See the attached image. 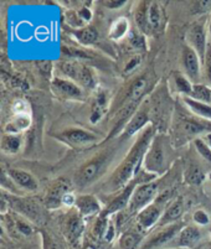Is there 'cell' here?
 Masks as SVG:
<instances>
[{
	"instance_id": "6da1fadb",
	"label": "cell",
	"mask_w": 211,
	"mask_h": 249,
	"mask_svg": "<svg viewBox=\"0 0 211 249\" xmlns=\"http://www.w3.org/2000/svg\"><path fill=\"white\" fill-rule=\"evenodd\" d=\"M155 134L156 128L153 124L147 126L144 130L138 134L133 145L127 151L122 161L115 167L108 180L104 182V191L107 194H117L134 180L137 176H139L138 174L140 171V167H143L144 156H146Z\"/></svg>"
},
{
	"instance_id": "7a4b0ae2",
	"label": "cell",
	"mask_w": 211,
	"mask_h": 249,
	"mask_svg": "<svg viewBox=\"0 0 211 249\" xmlns=\"http://www.w3.org/2000/svg\"><path fill=\"white\" fill-rule=\"evenodd\" d=\"M174 151L172 138L167 134H158L156 133L152 144L144 156L143 169L146 170L148 175L159 178L164 175L169 170L170 165L173 162Z\"/></svg>"
},
{
	"instance_id": "3957f363",
	"label": "cell",
	"mask_w": 211,
	"mask_h": 249,
	"mask_svg": "<svg viewBox=\"0 0 211 249\" xmlns=\"http://www.w3.org/2000/svg\"><path fill=\"white\" fill-rule=\"evenodd\" d=\"M117 146H107L94 155L87 161L83 162L81 167L77 170L74 178V183L77 189L83 190L91 186L92 183L102 178L112 165L118 150Z\"/></svg>"
},
{
	"instance_id": "277c9868",
	"label": "cell",
	"mask_w": 211,
	"mask_h": 249,
	"mask_svg": "<svg viewBox=\"0 0 211 249\" xmlns=\"http://www.w3.org/2000/svg\"><path fill=\"white\" fill-rule=\"evenodd\" d=\"M135 26L143 35L155 36L164 31L167 24L165 9L160 1H139L133 13Z\"/></svg>"
},
{
	"instance_id": "5b68a950",
	"label": "cell",
	"mask_w": 211,
	"mask_h": 249,
	"mask_svg": "<svg viewBox=\"0 0 211 249\" xmlns=\"http://www.w3.org/2000/svg\"><path fill=\"white\" fill-rule=\"evenodd\" d=\"M60 76L74 81L85 90L98 89V81L94 69L78 60L63 58L58 63Z\"/></svg>"
},
{
	"instance_id": "8992f818",
	"label": "cell",
	"mask_w": 211,
	"mask_h": 249,
	"mask_svg": "<svg viewBox=\"0 0 211 249\" xmlns=\"http://www.w3.org/2000/svg\"><path fill=\"white\" fill-rule=\"evenodd\" d=\"M174 135L172 138V142H175L178 139H188V138H197V135H205L211 133L210 122L203 121V119H196L194 114L185 115L183 113L175 118V122L173 124Z\"/></svg>"
},
{
	"instance_id": "52a82bcc",
	"label": "cell",
	"mask_w": 211,
	"mask_h": 249,
	"mask_svg": "<svg viewBox=\"0 0 211 249\" xmlns=\"http://www.w3.org/2000/svg\"><path fill=\"white\" fill-rule=\"evenodd\" d=\"M55 138L72 149H87L102 142L99 134L81 126H70L55 134Z\"/></svg>"
},
{
	"instance_id": "ba28073f",
	"label": "cell",
	"mask_w": 211,
	"mask_h": 249,
	"mask_svg": "<svg viewBox=\"0 0 211 249\" xmlns=\"http://www.w3.org/2000/svg\"><path fill=\"white\" fill-rule=\"evenodd\" d=\"M159 192V183L155 180L148 181V182H142L135 187L134 192L132 195L131 202L128 207L123 212H127V214H134L137 216L143 208H146L151 203H153L158 196Z\"/></svg>"
},
{
	"instance_id": "9c48e42d",
	"label": "cell",
	"mask_w": 211,
	"mask_h": 249,
	"mask_svg": "<svg viewBox=\"0 0 211 249\" xmlns=\"http://www.w3.org/2000/svg\"><path fill=\"white\" fill-rule=\"evenodd\" d=\"M183 227V222L180 221L174 225L154 228L153 233L142 242L138 249H165V247L174 243Z\"/></svg>"
},
{
	"instance_id": "30bf717a",
	"label": "cell",
	"mask_w": 211,
	"mask_h": 249,
	"mask_svg": "<svg viewBox=\"0 0 211 249\" xmlns=\"http://www.w3.org/2000/svg\"><path fill=\"white\" fill-rule=\"evenodd\" d=\"M208 24V19L197 20V21L192 22V24L190 25V28L188 29L187 34H185L187 45L196 52L197 56L200 57L201 62H204L206 49H208V45L209 42H210L209 31L208 28H206Z\"/></svg>"
},
{
	"instance_id": "8fae6325",
	"label": "cell",
	"mask_w": 211,
	"mask_h": 249,
	"mask_svg": "<svg viewBox=\"0 0 211 249\" xmlns=\"http://www.w3.org/2000/svg\"><path fill=\"white\" fill-rule=\"evenodd\" d=\"M50 87H51L52 93L62 101H85V89L69 78H65L62 76L52 77Z\"/></svg>"
},
{
	"instance_id": "7c38bea8",
	"label": "cell",
	"mask_w": 211,
	"mask_h": 249,
	"mask_svg": "<svg viewBox=\"0 0 211 249\" xmlns=\"http://www.w3.org/2000/svg\"><path fill=\"white\" fill-rule=\"evenodd\" d=\"M151 124L152 121L151 115H149V101L148 97H146V99L142 102L140 107L138 108L137 112L131 118V121L128 122L127 126L124 128L123 133H122L121 137L118 138V139L124 142V140L129 139V138L139 134L142 130H144Z\"/></svg>"
},
{
	"instance_id": "4fadbf2b",
	"label": "cell",
	"mask_w": 211,
	"mask_h": 249,
	"mask_svg": "<svg viewBox=\"0 0 211 249\" xmlns=\"http://www.w3.org/2000/svg\"><path fill=\"white\" fill-rule=\"evenodd\" d=\"M142 182H148L147 180H140L139 176L134 178V180L132 181L131 183H128L124 189H122L121 191L117 192L115 194V197L107 203V206L103 208V211H102L101 216L108 217L112 216V214L117 213V212H123L127 207H128L129 202H131L132 195L134 192L135 187Z\"/></svg>"
},
{
	"instance_id": "5bb4252c",
	"label": "cell",
	"mask_w": 211,
	"mask_h": 249,
	"mask_svg": "<svg viewBox=\"0 0 211 249\" xmlns=\"http://www.w3.org/2000/svg\"><path fill=\"white\" fill-rule=\"evenodd\" d=\"M165 207L167 206H163L162 202H158V198H156L153 203L147 206L146 208H143L142 211L135 216L138 231L146 233L148 231L154 230L159 223Z\"/></svg>"
},
{
	"instance_id": "9a60e30c",
	"label": "cell",
	"mask_w": 211,
	"mask_h": 249,
	"mask_svg": "<svg viewBox=\"0 0 211 249\" xmlns=\"http://www.w3.org/2000/svg\"><path fill=\"white\" fill-rule=\"evenodd\" d=\"M88 1H81L76 8H70L66 11L63 18L70 29H82L90 25L94 19V10Z\"/></svg>"
},
{
	"instance_id": "2e32d148",
	"label": "cell",
	"mask_w": 211,
	"mask_h": 249,
	"mask_svg": "<svg viewBox=\"0 0 211 249\" xmlns=\"http://www.w3.org/2000/svg\"><path fill=\"white\" fill-rule=\"evenodd\" d=\"M181 65H183L184 74L194 85L200 83L201 77H203V62L196 52L188 45L184 46L183 52H181Z\"/></svg>"
},
{
	"instance_id": "e0dca14e",
	"label": "cell",
	"mask_w": 211,
	"mask_h": 249,
	"mask_svg": "<svg viewBox=\"0 0 211 249\" xmlns=\"http://www.w3.org/2000/svg\"><path fill=\"white\" fill-rule=\"evenodd\" d=\"M72 191L71 182L67 178H61L54 181L47 189L44 197V203L49 210H58L62 206V200L67 192Z\"/></svg>"
},
{
	"instance_id": "ac0fdd59",
	"label": "cell",
	"mask_w": 211,
	"mask_h": 249,
	"mask_svg": "<svg viewBox=\"0 0 211 249\" xmlns=\"http://www.w3.org/2000/svg\"><path fill=\"white\" fill-rule=\"evenodd\" d=\"M204 238L203 228L196 225L184 226L174 241L173 248L192 249L200 243Z\"/></svg>"
},
{
	"instance_id": "d6986e66",
	"label": "cell",
	"mask_w": 211,
	"mask_h": 249,
	"mask_svg": "<svg viewBox=\"0 0 211 249\" xmlns=\"http://www.w3.org/2000/svg\"><path fill=\"white\" fill-rule=\"evenodd\" d=\"M75 210L83 218L97 216V214H101L102 211H103L98 198L95 195L90 194H83L77 196L76 203H75Z\"/></svg>"
},
{
	"instance_id": "ffe728a7",
	"label": "cell",
	"mask_w": 211,
	"mask_h": 249,
	"mask_svg": "<svg viewBox=\"0 0 211 249\" xmlns=\"http://www.w3.org/2000/svg\"><path fill=\"white\" fill-rule=\"evenodd\" d=\"M6 173L19 189L29 192H36L38 190V180H36L33 174H30L26 170L10 167V169L6 170Z\"/></svg>"
},
{
	"instance_id": "44dd1931",
	"label": "cell",
	"mask_w": 211,
	"mask_h": 249,
	"mask_svg": "<svg viewBox=\"0 0 211 249\" xmlns=\"http://www.w3.org/2000/svg\"><path fill=\"white\" fill-rule=\"evenodd\" d=\"M110 108V94L107 90L97 89L96 97L94 99L92 107L90 110L91 124H97L102 121V118L106 115Z\"/></svg>"
},
{
	"instance_id": "7402d4cb",
	"label": "cell",
	"mask_w": 211,
	"mask_h": 249,
	"mask_svg": "<svg viewBox=\"0 0 211 249\" xmlns=\"http://www.w3.org/2000/svg\"><path fill=\"white\" fill-rule=\"evenodd\" d=\"M148 86H149L148 76L143 74V76L138 77L137 80L132 83L131 88H129L128 90V93H127V96L124 97V99L122 101L121 107L126 103L142 104V102L146 99V94L147 92H148Z\"/></svg>"
},
{
	"instance_id": "603a6c76",
	"label": "cell",
	"mask_w": 211,
	"mask_h": 249,
	"mask_svg": "<svg viewBox=\"0 0 211 249\" xmlns=\"http://www.w3.org/2000/svg\"><path fill=\"white\" fill-rule=\"evenodd\" d=\"M184 213V200L183 197H176L165 207L163 216L156 227H164V226L174 225L180 222L181 216ZM155 227V228H156Z\"/></svg>"
},
{
	"instance_id": "cb8c5ba5",
	"label": "cell",
	"mask_w": 211,
	"mask_h": 249,
	"mask_svg": "<svg viewBox=\"0 0 211 249\" xmlns=\"http://www.w3.org/2000/svg\"><path fill=\"white\" fill-rule=\"evenodd\" d=\"M70 35L75 38V41L77 44H80L81 46H92V45L96 44L98 41V31L94 26H86L82 29H70Z\"/></svg>"
},
{
	"instance_id": "d4e9b609",
	"label": "cell",
	"mask_w": 211,
	"mask_h": 249,
	"mask_svg": "<svg viewBox=\"0 0 211 249\" xmlns=\"http://www.w3.org/2000/svg\"><path fill=\"white\" fill-rule=\"evenodd\" d=\"M131 30V22H129L128 18H117L111 24L110 30H108V37L112 41H121L124 37H128Z\"/></svg>"
},
{
	"instance_id": "484cf974",
	"label": "cell",
	"mask_w": 211,
	"mask_h": 249,
	"mask_svg": "<svg viewBox=\"0 0 211 249\" xmlns=\"http://www.w3.org/2000/svg\"><path fill=\"white\" fill-rule=\"evenodd\" d=\"M185 107L195 115V117L200 118L203 121L210 122L211 123V104L201 103V102L194 101L189 97H181Z\"/></svg>"
},
{
	"instance_id": "4316f807",
	"label": "cell",
	"mask_w": 211,
	"mask_h": 249,
	"mask_svg": "<svg viewBox=\"0 0 211 249\" xmlns=\"http://www.w3.org/2000/svg\"><path fill=\"white\" fill-rule=\"evenodd\" d=\"M24 145V138L21 134H5L1 138V151L8 155H17Z\"/></svg>"
},
{
	"instance_id": "83f0119b",
	"label": "cell",
	"mask_w": 211,
	"mask_h": 249,
	"mask_svg": "<svg viewBox=\"0 0 211 249\" xmlns=\"http://www.w3.org/2000/svg\"><path fill=\"white\" fill-rule=\"evenodd\" d=\"M83 228H85L83 217L78 212L70 216L67 222H66V233H67L69 239H71L72 242L80 238L83 232Z\"/></svg>"
},
{
	"instance_id": "f1b7e54d",
	"label": "cell",
	"mask_w": 211,
	"mask_h": 249,
	"mask_svg": "<svg viewBox=\"0 0 211 249\" xmlns=\"http://www.w3.org/2000/svg\"><path fill=\"white\" fill-rule=\"evenodd\" d=\"M31 125V115H14L4 128L5 134H21Z\"/></svg>"
},
{
	"instance_id": "f546056e",
	"label": "cell",
	"mask_w": 211,
	"mask_h": 249,
	"mask_svg": "<svg viewBox=\"0 0 211 249\" xmlns=\"http://www.w3.org/2000/svg\"><path fill=\"white\" fill-rule=\"evenodd\" d=\"M173 85L174 87H175L176 92L181 94V97L192 96L194 83H192L184 73L175 72V73L173 74Z\"/></svg>"
},
{
	"instance_id": "4dcf8cb0",
	"label": "cell",
	"mask_w": 211,
	"mask_h": 249,
	"mask_svg": "<svg viewBox=\"0 0 211 249\" xmlns=\"http://www.w3.org/2000/svg\"><path fill=\"white\" fill-rule=\"evenodd\" d=\"M9 203H13L15 206V210L18 212H20L21 216H24L25 218L28 219H35L38 217V207L34 202L28 200H15L14 202H10Z\"/></svg>"
},
{
	"instance_id": "1f68e13d",
	"label": "cell",
	"mask_w": 211,
	"mask_h": 249,
	"mask_svg": "<svg viewBox=\"0 0 211 249\" xmlns=\"http://www.w3.org/2000/svg\"><path fill=\"white\" fill-rule=\"evenodd\" d=\"M206 175L203 171L200 166L197 165H190L189 167L185 171V175H184V180L188 185H192V186H199L205 180Z\"/></svg>"
},
{
	"instance_id": "d6a6232c",
	"label": "cell",
	"mask_w": 211,
	"mask_h": 249,
	"mask_svg": "<svg viewBox=\"0 0 211 249\" xmlns=\"http://www.w3.org/2000/svg\"><path fill=\"white\" fill-rule=\"evenodd\" d=\"M142 232L139 231H128V232L123 233L121 237L122 249H138L142 244V237H140Z\"/></svg>"
},
{
	"instance_id": "836d02e7",
	"label": "cell",
	"mask_w": 211,
	"mask_h": 249,
	"mask_svg": "<svg viewBox=\"0 0 211 249\" xmlns=\"http://www.w3.org/2000/svg\"><path fill=\"white\" fill-rule=\"evenodd\" d=\"M189 98L201 102V103L211 104V87L205 83H196L192 87V96Z\"/></svg>"
},
{
	"instance_id": "e575fe53",
	"label": "cell",
	"mask_w": 211,
	"mask_h": 249,
	"mask_svg": "<svg viewBox=\"0 0 211 249\" xmlns=\"http://www.w3.org/2000/svg\"><path fill=\"white\" fill-rule=\"evenodd\" d=\"M14 216V227L20 234L25 235V237H29V235H33L35 232V228H34L33 223L30 222V219L25 218L24 216L19 213L13 214Z\"/></svg>"
},
{
	"instance_id": "d590c367",
	"label": "cell",
	"mask_w": 211,
	"mask_h": 249,
	"mask_svg": "<svg viewBox=\"0 0 211 249\" xmlns=\"http://www.w3.org/2000/svg\"><path fill=\"white\" fill-rule=\"evenodd\" d=\"M192 145H194L195 150H196V153L199 154L201 159H204L208 162H211V148L203 137L195 138L192 140Z\"/></svg>"
},
{
	"instance_id": "8d00e7d4",
	"label": "cell",
	"mask_w": 211,
	"mask_h": 249,
	"mask_svg": "<svg viewBox=\"0 0 211 249\" xmlns=\"http://www.w3.org/2000/svg\"><path fill=\"white\" fill-rule=\"evenodd\" d=\"M128 40L131 45L137 50H146V35H143L137 29H132L128 35Z\"/></svg>"
},
{
	"instance_id": "74e56055",
	"label": "cell",
	"mask_w": 211,
	"mask_h": 249,
	"mask_svg": "<svg viewBox=\"0 0 211 249\" xmlns=\"http://www.w3.org/2000/svg\"><path fill=\"white\" fill-rule=\"evenodd\" d=\"M203 74L205 77V82L211 87V41L209 42L206 49L205 58L203 62Z\"/></svg>"
},
{
	"instance_id": "f35d334b",
	"label": "cell",
	"mask_w": 211,
	"mask_h": 249,
	"mask_svg": "<svg viewBox=\"0 0 211 249\" xmlns=\"http://www.w3.org/2000/svg\"><path fill=\"white\" fill-rule=\"evenodd\" d=\"M140 63H142V56L140 55H135V56H132L127 63L124 65L123 67V76H131L133 72H135L138 70V67L140 66Z\"/></svg>"
},
{
	"instance_id": "ab89813d",
	"label": "cell",
	"mask_w": 211,
	"mask_h": 249,
	"mask_svg": "<svg viewBox=\"0 0 211 249\" xmlns=\"http://www.w3.org/2000/svg\"><path fill=\"white\" fill-rule=\"evenodd\" d=\"M192 221H194V225L199 227H206L210 223V214L203 208H199L192 213Z\"/></svg>"
},
{
	"instance_id": "60d3db41",
	"label": "cell",
	"mask_w": 211,
	"mask_h": 249,
	"mask_svg": "<svg viewBox=\"0 0 211 249\" xmlns=\"http://www.w3.org/2000/svg\"><path fill=\"white\" fill-rule=\"evenodd\" d=\"M13 112H14L15 115H31L30 106L24 99H18L13 104Z\"/></svg>"
},
{
	"instance_id": "b9f144b4",
	"label": "cell",
	"mask_w": 211,
	"mask_h": 249,
	"mask_svg": "<svg viewBox=\"0 0 211 249\" xmlns=\"http://www.w3.org/2000/svg\"><path fill=\"white\" fill-rule=\"evenodd\" d=\"M127 4H128V1H126V0H106V1H102V5L108 10H118Z\"/></svg>"
},
{
	"instance_id": "7bdbcfd3",
	"label": "cell",
	"mask_w": 211,
	"mask_h": 249,
	"mask_svg": "<svg viewBox=\"0 0 211 249\" xmlns=\"http://www.w3.org/2000/svg\"><path fill=\"white\" fill-rule=\"evenodd\" d=\"M44 244H45V249H63V247L61 246L55 238H52V237H50V235L47 234H45Z\"/></svg>"
},
{
	"instance_id": "ee69618b",
	"label": "cell",
	"mask_w": 211,
	"mask_h": 249,
	"mask_svg": "<svg viewBox=\"0 0 211 249\" xmlns=\"http://www.w3.org/2000/svg\"><path fill=\"white\" fill-rule=\"evenodd\" d=\"M115 223H113L112 221H108V225H107V228H106V232H104V235L103 238L106 239L107 242H111L113 238H115Z\"/></svg>"
},
{
	"instance_id": "f6af8a7d",
	"label": "cell",
	"mask_w": 211,
	"mask_h": 249,
	"mask_svg": "<svg viewBox=\"0 0 211 249\" xmlns=\"http://www.w3.org/2000/svg\"><path fill=\"white\" fill-rule=\"evenodd\" d=\"M76 198H77V196L74 194V192H72V191L67 192V194L65 195L63 200H62V206H65V207H75V203H76Z\"/></svg>"
},
{
	"instance_id": "bcb514c9",
	"label": "cell",
	"mask_w": 211,
	"mask_h": 249,
	"mask_svg": "<svg viewBox=\"0 0 211 249\" xmlns=\"http://www.w3.org/2000/svg\"><path fill=\"white\" fill-rule=\"evenodd\" d=\"M203 138H204V139H205V142H208L209 146H210V148H211V133H208V134L203 135Z\"/></svg>"
},
{
	"instance_id": "7dc6e473",
	"label": "cell",
	"mask_w": 211,
	"mask_h": 249,
	"mask_svg": "<svg viewBox=\"0 0 211 249\" xmlns=\"http://www.w3.org/2000/svg\"><path fill=\"white\" fill-rule=\"evenodd\" d=\"M208 31H209V36H210V41H211V18H210V21H209L208 24Z\"/></svg>"
},
{
	"instance_id": "c3c4849f",
	"label": "cell",
	"mask_w": 211,
	"mask_h": 249,
	"mask_svg": "<svg viewBox=\"0 0 211 249\" xmlns=\"http://www.w3.org/2000/svg\"><path fill=\"white\" fill-rule=\"evenodd\" d=\"M165 249H181V248H165Z\"/></svg>"
},
{
	"instance_id": "681fc988",
	"label": "cell",
	"mask_w": 211,
	"mask_h": 249,
	"mask_svg": "<svg viewBox=\"0 0 211 249\" xmlns=\"http://www.w3.org/2000/svg\"><path fill=\"white\" fill-rule=\"evenodd\" d=\"M209 178H210V181H211V174H210V175H209Z\"/></svg>"
}]
</instances>
